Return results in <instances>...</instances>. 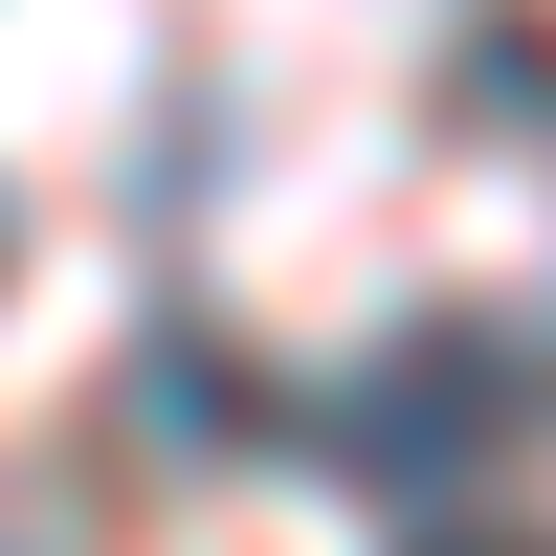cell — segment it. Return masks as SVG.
I'll list each match as a JSON object with an SVG mask.
<instances>
[{"label":"cell","instance_id":"obj_1","mask_svg":"<svg viewBox=\"0 0 556 556\" xmlns=\"http://www.w3.org/2000/svg\"><path fill=\"white\" fill-rule=\"evenodd\" d=\"M513 424H534V334H468V312L379 334V379H334V401H312V445H334L379 513H445V490H468Z\"/></svg>","mask_w":556,"mask_h":556}]
</instances>
